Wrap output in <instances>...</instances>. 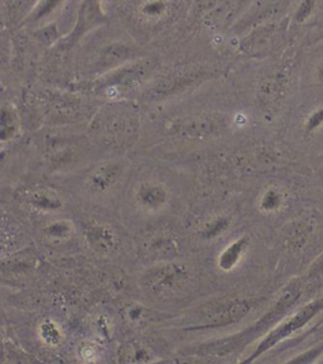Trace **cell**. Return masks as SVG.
Segmentation results:
<instances>
[{
  "label": "cell",
  "instance_id": "d6986e66",
  "mask_svg": "<svg viewBox=\"0 0 323 364\" xmlns=\"http://www.w3.org/2000/svg\"><path fill=\"white\" fill-rule=\"evenodd\" d=\"M16 132V122L13 115L9 112H3V122H1V138L6 141V138H11Z\"/></svg>",
  "mask_w": 323,
  "mask_h": 364
},
{
  "label": "cell",
  "instance_id": "5bb4252c",
  "mask_svg": "<svg viewBox=\"0 0 323 364\" xmlns=\"http://www.w3.org/2000/svg\"><path fill=\"white\" fill-rule=\"evenodd\" d=\"M283 203V193L277 188H268L267 191L263 193L259 201V209L264 213H274L280 209Z\"/></svg>",
  "mask_w": 323,
  "mask_h": 364
},
{
  "label": "cell",
  "instance_id": "ffe728a7",
  "mask_svg": "<svg viewBox=\"0 0 323 364\" xmlns=\"http://www.w3.org/2000/svg\"><path fill=\"white\" fill-rule=\"evenodd\" d=\"M82 355H84V357H89V359L92 358V357L95 355V350H94V348H89L87 350L84 349V350H82Z\"/></svg>",
  "mask_w": 323,
  "mask_h": 364
},
{
  "label": "cell",
  "instance_id": "30bf717a",
  "mask_svg": "<svg viewBox=\"0 0 323 364\" xmlns=\"http://www.w3.org/2000/svg\"><path fill=\"white\" fill-rule=\"evenodd\" d=\"M251 307H253L251 302L246 300L231 302L220 311H217L215 316H212V318H210L206 324L192 326L190 330L217 329V328H225L229 325L236 324L245 316H248Z\"/></svg>",
  "mask_w": 323,
  "mask_h": 364
},
{
  "label": "cell",
  "instance_id": "ba28073f",
  "mask_svg": "<svg viewBox=\"0 0 323 364\" xmlns=\"http://www.w3.org/2000/svg\"><path fill=\"white\" fill-rule=\"evenodd\" d=\"M124 173V165L120 162H104L91 171L86 180V188L94 195H102L113 190Z\"/></svg>",
  "mask_w": 323,
  "mask_h": 364
},
{
  "label": "cell",
  "instance_id": "5b68a950",
  "mask_svg": "<svg viewBox=\"0 0 323 364\" xmlns=\"http://www.w3.org/2000/svg\"><path fill=\"white\" fill-rule=\"evenodd\" d=\"M305 279H295L290 281V284L284 287V290L280 292L277 301L274 302L265 315L256 321L254 328L249 330V336H258L267 329H270L272 326L280 321L283 318L285 313H288L292 307L295 306V302L301 299L305 291Z\"/></svg>",
  "mask_w": 323,
  "mask_h": 364
},
{
  "label": "cell",
  "instance_id": "277c9868",
  "mask_svg": "<svg viewBox=\"0 0 323 364\" xmlns=\"http://www.w3.org/2000/svg\"><path fill=\"white\" fill-rule=\"evenodd\" d=\"M139 252L143 258L152 262L172 261L180 256L181 245L176 234L167 229H155L143 234Z\"/></svg>",
  "mask_w": 323,
  "mask_h": 364
},
{
  "label": "cell",
  "instance_id": "44dd1931",
  "mask_svg": "<svg viewBox=\"0 0 323 364\" xmlns=\"http://www.w3.org/2000/svg\"><path fill=\"white\" fill-rule=\"evenodd\" d=\"M16 1H21V6H24L28 3V0H16Z\"/></svg>",
  "mask_w": 323,
  "mask_h": 364
},
{
  "label": "cell",
  "instance_id": "e0dca14e",
  "mask_svg": "<svg viewBox=\"0 0 323 364\" xmlns=\"http://www.w3.org/2000/svg\"><path fill=\"white\" fill-rule=\"evenodd\" d=\"M43 233L51 239L62 240L67 239L72 233V225L67 220H58L53 222L43 229Z\"/></svg>",
  "mask_w": 323,
  "mask_h": 364
},
{
  "label": "cell",
  "instance_id": "52a82bcc",
  "mask_svg": "<svg viewBox=\"0 0 323 364\" xmlns=\"http://www.w3.org/2000/svg\"><path fill=\"white\" fill-rule=\"evenodd\" d=\"M134 200L142 210L157 213L168 206L170 193L160 182L142 181L134 190Z\"/></svg>",
  "mask_w": 323,
  "mask_h": 364
},
{
  "label": "cell",
  "instance_id": "ac0fdd59",
  "mask_svg": "<svg viewBox=\"0 0 323 364\" xmlns=\"http://www.w3.org/2000/svg\"><path fill=\"white\" fill-rule=\"evenodd\" d=\"M119 355L120 360H123V362H147L149 360L148 358L149 354L146 350V348L134 344V343L125 346Z\"/></svg>",
  "mask_w": 323,
  "mask_h": 364
},
{
  "label": "cell",
  "instance_id": "9c48e42d",
  "mask_svg": "<svg viewBox=\"0 0 323 364\" xmlns=\"http://www.w3.org/2000/svg\"><path fill=\"white\" fill-rule=\"evenodd\" d=\"M85 238L91 248L100 255L113 253L119 243L115 230L105 223H87L85 225Z\"/></svg>",
  "mask_w": 323,
  "mask_h": 364
},
{
  "label": "cell",
  "instance_id": "6da1fadb",
  "mask_svg": "<svg viewBox=\"0 0 323 364\" xmlns=\"http://www.w3.org/2000/svg\"><path fill=\"white\" fill-rule=\"evenodd\" d=\"M97 132L105 143L113 147H131L139 132V119L136 112L121 105L105 109L97 120Z\"/></svg>",
  "mask_w": 323,
  "mask_h": 364
},
{
  "label": "cell",
  "instance_id": "8992f818",
  "mask_svg": "<svg viewBox=\"0 0 323 364\" xmlns=\"http://www.w3.org/2000/svg\"><path fill=\"white\" fill-rule=\"evenodd\" d=\"M226 128V118L220 114H204L187 119L175 122L172 132L177 136L190 139H202L204 136L220 134Z\"/></svg>",
  "mask_w": 323,
  "mask_h": 364
},
{
  "label": "cell",
  "instance_id": "4fadbf2b",
  "mask_svg": "<svg viewBox=\"0 0 323 364\" xmlns=\"http://www.w3.org/2000/svg\"><path fill=\"white\" fill-rule=\"evenodd\" d=\"M305 286L307 290L312 292H322L323 291V255L317 258V261L312 264L308 271L307 279H305Z\"/></svg>",
  "mask_w": 323,
  "mask_h": 364
},
{
  "label": "cell",
  "instance_id": "3957f363",
  "mask_svg": "<svg viewBox=\"0 0 323 364\" xmlns=\"http://www.w3.org/2000/svg\"><path fill=\"white\" fill-rule=\"evenodd\" d=\"M323 311V296L317 300L308 304L306 306L302 307L298 313L292 315L290 318L284 320L282 324L277 325L274 329L268 333V336L259 343L256 347V352L250 355L249 358L245 359V362H253L256 358H259L264 353L268 352L269 349L275 347L280 341L293 336L295 331L305 328L313 318H316L318 314Z\"/></svg>",
  "mask_w": 323,
  "mask_h": 364
},
{
  "label": "cell",
  "instance_id": "7c38bea8",
  "mask_svg": "<svg viewBox=\"0 0 323 364\" xmlns=\"http://www.w3.org/2000/svg\"><path fill=\"white\" fill-rule=\"evenodd\" d=\"M249 240L248 238H239L235 240L234 243L226 247L225 250H222L221 255L219 256V267L221 268L222 271H231L233 268L236 267L241 258L244 256L245 250L248 248Z\"/></svg>",
  "mask_w": 323,
  "mask_h": 364
},
{
  "label": "cell",
  "instance_id": "2e32d148",
  "mask_svg": "<svg viewBox=\"0 0 323 364\" xmlns=\"http://www.w3.org/2000/svg\"><path fill=\"white\" fill-rule=\"evenodd\" d=\"M229 225H230V220L225 218V216L216 218L212 222L204 224L201 235H202V238L209 239V240L217 238L219 235L224 234V232L226 230Z\"/></svg>",
  "mask_w": 323,
  "mask_h": 364
},
{
  "label": "cell",
  "instance_id": "8fae6325",
  "mask_svg": "<svg viewBox=\"0 0 323 364\" xmlns=\"http://www.w3.org/2000/svg\"><path fill=\"white\" fill-rule=\"evenodd\" d=\"M22 199L24 204L29 205L34 210L42 213H53L61 210L63 208V201L60 195L47 188H31L28 191L22 193Z\"/></svg>",
  "mask_w": 323,
  "mask_h": 364
},
{
  "label": "cell",
  "instance_id": "7a4b0ae2",
  "mask_svg": "<svg viewBox=\"0 0 323 364\" xmlns=\"http://www.w3.org/2000/svg\"><path fill=\"white\" fill-rule=\"evenodd\" d=\"M191 281L188 268L176 262H157L148 268L141 279L143 289L150 295L170 296L187 286Z\"/></svg>",
  "mask_w": 323,
  "mask_h": 364
},
{
  "label": "cell",
  "instance_id": "9a60e30c",
  "mask_svg": "<svg viewBox=\"0 0 323 364\" xmlns=\"http://www.w3.org/2000/svg\"><path fill=\"white\" fill-rule=\"evenodd\" d=\"M40 336L45 344L56 347L62 341V331L60 326L52 321V320H45L40 326Z\"/></svg>",
  "mask_w": 323,
  "mask_h": 364
}]
</instances>
